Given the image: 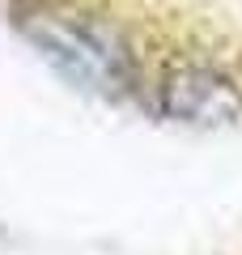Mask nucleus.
<instances>
[{
	"instance_id": "nucleus-2",
	"label": "nucleus",
	"mask_w": 242,
	"mask_h": 255,
	"mask_svg": "<svg viewBox=\"0 0 242 255\" xmlns=\"http://www.w3.org/2000/svg\"><path fill=\"white\" fill-rule=\"evenodd\" d=\"M161 111L174 124L191 128H221L242 119V90L234 77L217 73V68H179L161 85Z\"/></svg>"
},
{
	"instance_id": "nucleus-1",
	"label": "nucleus",
	"mask_w": 242,
	"mask_h": 255,
	"mask_svg": "<svg viewBox=\"0 0 242 255\" xmlns=\"http://www.w3.org/2000/svg\"><path fill=\"white\" fill-rule=\"evenodd\" d=\"M38 43V51L68 73L72 81L90 85V90H127L132 81V68H127V55L107 30L98 26H72V21H43V26L30 30Z\"/></svg>"
}]
</instances>
